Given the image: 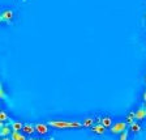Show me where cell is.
Wrapping results in <instances>:
<instances>
[{"label": "cell", "instance_id": "obj_1", "mask_svg": "<svg viewBox=\"0 0 146 140\" xmlns=\"http://www.w3.org/2000/svg\"><path fill=\"white\" fill-rule=\"evenodd\" d=\"M47 126L52 128H58V130H63V128H81L82 125L78 121H48Z\"/></svg>", "mask_w": 146, "mask_h": 140}, {"label": "cell", "instance_id": "obj_2", "mask_svg": "<svg viewBox=\"0 0 146 140\" xmlns=\"http://www.w3.org/2000/svg\"><path fill=\"white\" fill-rule=\"evenodd\" d=\"M15 18V12L12 9H4L3 12H0V22L4 24H11Z\"/></svg>", "mask_w": 146, "mask_h": 140}, {"label": "cell", "instance_id": "obj_3", "mask_svg": "<svg viewBox=\"0 0 146 140\" xmlns=\"http://www.w3.org/2000/svg\"><path fill=\"white\" fill-rule=\"evenodd\" d=\"M128 128V125L125 122H116L115 125H112L110 127V131L112 135H117V134H121L123 131H125Z\"/></svg>", "mask_w": 146, "mask_h": 140}, {"label": "cell", "instance_id": "obj_4", "mask_svg": "<svg viewBox=\"0 0 146 140\" xmlns=\"http://www.w3.org/2000/svg\"><path fill=\"white\" fill-rule=\"evenodd\" d=\"M34 128H35V132L38 135H40V136H43V135H47L48 134V126H47V123H35L34 125Z\"/></svg>", "mask_w": 146, "mask_h": 140}, {"label": "cell", "instance_id": "obj_5", "mask_svg": "<svg viewBox=\"0 0 146 140\" xmlns=\"http://www.w3.org/2000/svg\"><path fill=\"white\" fill-rule=\"evenodd\" d=\"M8 123L9 126H11V130H12V132H18L22 130V126H24V123L21 122V121H15V119H8Z\"/></svg>", "mask_w": 146, "mask_h": 140}, {"label": "cell", "instance_id": "obj_6", "mask_svg": "<svg viewBox=\"0 0 146 140\" xmlns=\"http://www.w3.org/2000/svg\"><path fill=\"white\" fill-rule=\"evenodd\" d=\"M99 123L103 126L104 128H110L111 126L113 125V118L111 115H108V114H107V115H102L100 117Z\"/></svg>", "mask_w": 146, "mask_h": 140}, {"label": "cell", "instance_id": "obj_7", "mask_svg": "<svg viewBox=\"0 0 146 140\" xmlns=\"http://www.w3.org/2000/svg\"><path fill=\"white\" fill-rule=\"evenodd\" d=\"M90 130H91V132L95 134V135H104V132H106L107 128H104L100 123H94V125L90 127Z\"/></svg>", "mask_w": 146, "mask_h": 140}, {"label": "cell", "instance_id": "obj_8", "mask_svg": "<svg viewBox=\"0 0 146 140\" xmlns=\"http://www.w3.org/2000/svg\"><path fill=\"white\" fill-rule=\"evenodd\" d=\"M141 130H142V127H141V125L137 121H134L133 123H131V125H128V131L132 132V134H140Z\"/></svg>", "mask_w": 146, "mask_h": 140}, {"label": "cell", "instance_id": "obj_9", "mask_svg": "<svg viewBox=\"0 0 146 140\" xmlns=\"http://www.w3.org/2000/svg\"><path fill=\"white\" fill-rule=\"evenodd\" d=\"M21 131H22V134L31 136V135L35 132V128H34V125H31V123H24Z\"/></svg>", "mask_w": 146, "mask_h": 140}, {"label": "cell", "instance_id": "obj_10", "mask_svg": "<svg viewBox=\"0 0 146 140\" xmlns=\"http://www.w3.org/2000/svg\"><path fill=\"white\" fill-rule=\"evenodd\" d=\"M134 117H136V121H142V119H146V109L145 107H138V109L134 111Z\"/></svg>", "mask_w": 146, "mask_h": 140}, {"label": "cell", "instance_id": "obj_11", "mask_svg": "<svg viewBox=\"0 0 146 140\" xmlns=\"http://www.w3.org/2000/svg\"><path fill=\"white\" fill-rule=\"evenodd\" d=\"M12 134V130H11V126L8 123L3 126V127L0 128V137H5V136H11Z\"/></svg>", "mask_w": 146, "mask_h": 140}, {"label": "cell", "instance_id": "obj_12", "mask_svg": "<svg viewBox=\"0 0 146 140\" xmlns=\"http://www.w3.org/2000/svg\"><path fill=\"white\" fill-rule=\"evenodd\" d=\"M94 122H95V119L93 118V117H86V118L81 122V125H82V127H88V128H90L91 126L94 125Z\"/></svg>", "mask_w": 146, "mask_h": 140}, {"label": "cell", "instance_id": "obj_13", "mask_svg": "<svg viewBox=\"0 0 146 140\" xmlns=\"http://www.w3.org/2000/svg\"><path fill=\"white\" fill-rule=\"evenodd\" d=\"M11 140H27V139H26V135L22 134L21 131H18V132H12L11 134Z\"/></svg>", "mask_w": 146, "mask_h": 140}, {"label": "cell", "instance_id": "obj_14", "mask_svg": "<svg viewBox=\"0 0 146 140\" xmlns=\"http://www.w3.org/2000/svg\"><path fill=\"white\" fill-rule=\"evenodd\" d=\"M134 121H136L134 111H129V113L127 114V117H125V123H127V125H131V123H133Z\"/></svg>", "mask_w": 146, "mask_h": 140}, {"label": "cell", "instance_id": "obj_15", "mask_svg": "<svg viewBox=\"0 0 146 140\" xmlns=\"http://www.w3.org/2000/svg\"><path fill=\"white\" fill-rule=\"evenodd\" d=\"M0 100H3V101L8 100V94H7V92H5V89H4L1 82H0Z\"/></svg>", "mask_w": 146, "mask_h": 140}, {"label": "cell", "instance_id": "obj_16", "mask_svg": "<svg viewBox=\"0 0 146 140\" xmlns=\"http://www.w3.org/2000/svg\"><path fill=\"white\" fill-rule=\"evenodd\" d=\"M8 114L5 113V111H3V110H0V122H3V123H7L8 122Z\"/></svg>", "mask_w": 146, "mask_h": 140}, {"label": "cell", "instance_id": "obj_17", "mask_svg": "<svg viewBox=\"0 0 146 140\" xmlns=\"http://www.w3.org/2000/svg\"><path fill=\"white\" fill-rule=\"evenodd\" d=\"M128 136H129V131H128V128H127L125 131H123L120 134V139L119 140H128Z\"/></svg>", "mask_w": 146, "mask_h": 140}, {"label": "cell", "instance_id": "obj_18", "mask_svg": "<svg viewBox=\"0 0 146 140\" xmlns=\"http://www.w3.org/2000/svg\"><path fill=\"white\" fill-rule=\"evenodd\" d=\"M142 100H143V102L146 101V89H145V92H143V94H142Z\"/></svg>", "mask_w": 146, "mask_h": 140}, {"label": "cell", "instance_id": "obj_19", "mask_svg": "<svg viewBox=\"0 0 146 140\" xmlns=\"http://www.w3.org/2000/svg\"><path fill=\"white\" fill-rule=\"evenodd\" d=\"M0 140H11L9 136H5V137H0Z\"/></svg>", "mask_w": 146, "mask_h": 140}, {"label": "cell", "instance_id": "obj_20", "mask_svg": "<svg viewBox=\"0 0 146 140\" xmlns=\"http://www.w3.org/2000/svg\"><path fill=\"white\" fill-rule=\"evenodd\" d=\"M27 140H36V137H33V136H30V137H29V139H27Z\"/></svg>", "mask_w": 146, "mask_h": 140}, {"label": "cell", "instance_id": "obj_21", "mask_svg": "<svg viewBox=\"0 0 146 140\" xmlns=\"http://www.w3.org/2000/svg\"><path fill=\"white\" fill-rule=\"evenodd\" d=\"M47 140H56V139H55V136H51L50 139H47Z\"/></svg>", "mask_w": 146, "mask_h": 140}, {"label": "cell", "instance_id": "obj_22", "mask_svg": "<svg viewBox=\"0 0 146 140\" xmlns=\"http://www.w3.org/2000/svg\"><path fill=\"white\" fill-rule=\"evenodd\" d=\"M4 125H5V123H3V122H0V128L3 127V126H4Z\"/></svg>", "mask_w": 146, "mask_h": 140}, {"label": "cell", "instance_id": "obj_23", "mask_svg": "<svg viewBox=\"0 0 146 140\" xmlns=\"http://www.w3.org/2000/svg\"><path fill=\"white\" fill-rule=\"evenodd\" d=\"M36 140H46V139H43V137H36Z\"/></svg>", "mask_w": 146, "mask_h": 140}, {"label": "cell", "instance_id": "obj_24", "mask_svg": "<svg viewBox=\"0 0 146 140\" xmlns=\"http://www.w3.org/2000/svg\"><path fill=\"white\" fill-rule=\"evenodd\" d=\"M142 107H145V109H146V101L143 102V106H142Z\"/></svg>", "mask_w": 146, "mask_h": 140}, {"label": "cell", "instance_id": "obj_25", "mask_svg": "<svg viewBox=\"0 0 146 140\" xmlns=\"http://www.w3.org/2000/svg\"><path fill=\"white\" fill-rule=\"evenodd\" d=\"M145 82H146V75H145Z\"/></svg>", "mask_w": 146, "mask_h": 140}]
</instances>
